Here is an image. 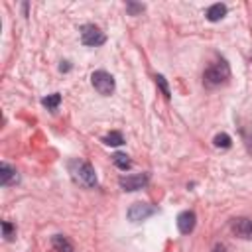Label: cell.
<instances>
[{"label": "cell", "mask_w": 252, "mask_h": 252, "mask_svg": "<svg viewBox=\"0 0 252 252\" xmlns=\"http://www.w3.org/2000/svg\"><path fill=\"white\" fill-rule=\"evenodd\" d=\"M67 169H69L71 177L79 185H83L87 189H93L96 185V173H94V167L89 161H85V159H71L67 163Z\"/></svg>", "instance_id": "cell-1"}, {"label": "cell", "mask_w": 252, "mask_h": 252, "mask_svg": "<svg viewBox=\"0 0 252 252\" xmlns=\"http://www.w3.org/2000/svg\"><path fill=\"white\" fill-rule=\"evenodd\" d=\"M228 77H230V67H228V63H226L224 59H219V61L211 63V65L205 69V73H203V83L213 89V87L224 85V83L228 81Z\"/></svg>", "instance_id": "cell-2"}, {"label": "cell", "mask_w": 252, "mask_h": 252, "mask_svg": "<svg viewBox=\"0 0 252 252\" xmlns=\"http://www.w3.org/2000/svg\"><path fill=\"white\" fill-rule=\"evenodd\" d=\"M91 83H93V87H94V91L98 93V94H102V96H110L112 93H114V77L110 75V73H106V71H102V69H98V71H94L93 75H91Z\"/></svg>", "instance_id": "cell-3"}, {"label": "cell", "mask_w": 252, "mask_h": 252, "mask_svg": "<svg viewBox=\"0 0 252 252\" xmlns=\"http://www.w3.org/2000/svg\"><path fill=\"white\" fill-rule=\"evenodd\" d=\"M81 41L83 45H89V47H98L106 41V35L94 26V24H85L81 28Z\"/></svg>", "instance_id": "cell-4"}, {"label": "cell", "mask_w": 252, "mask_h": 252, "mask_svg": "<svg viewBox=\"0 0 252 252\" xmlns=\"http://www.w3.org/2000/svg\"><path fill=\"white\" fill-rule=\"evenodd\" d=\"M148 181H150V175L148 173H132V175H122L118 179V185L124 191H138V189L146 187Z\"/></svg>", "instance_id": "cell-5"}, {"label": "cell", "mask_w": 252, "mask_h": 252, "mask_svg": "<svg viewBox=\"0 0 252 252\" xmlns=\"http://www.w3.org/2000/svg\"><path fill=\"white\" fill-rule=\"evenodd\" d=\"M154 213H156V209H154L152 205L142 203V201H136V203H132L130 209H128V219H130L132 222H142V220H146L148 217H152Z\"/></svg>", "instance_id": "cell-6"}, {"label": "cell", "mask_w": 252, "mask_h": 252, "mask_svg": "<svg viewBox=\"0 0 252 252\" xmlns=\"http://www.w3.org/2000/svg\"><path fill=\"white\" fill-rule=\"evenodd\" d=\"M230 228H232V232H234L238 238L252 240V220H250V219L238 217V219H234V220H232Z\"/></svg>", "instance_id": "cell-7"}, {"label": "cell", "mask_w": 252, "mask_h": 252, "mask_svg": "<svg viewBox=\"0 0 252 252\" xmlns=\"http://www.w3.org/2000/svg\"><path fill=\"white\" fill-rule=\"evenodd\" d=\"M195 222H197V217H195L193 211H183V213L177 215V228H179L181 234H189V232H193Z\"/></svg>", "instance_id": "cell-8"}, {"label": "cell", "mask_w": 252, "mask_h": 252, "mask_svg": "<svg viewBox=\"0 0 252 252\" xmlns=\"http://www.w3.org/2000/svg\"><path fill=\"white\" fill-rule=\"evenodd\" d=\"M16 181H18V171H16V167H12L10 163L2 161V163H0V183H2L4 187H8V185H12V183H16Z\"/></svg>", "instance_id": "cell-9"}, {"label": "cell", "mask_w": 252, "mask_h": 252, "mask_svg": "<svg viewBox=\"0 0 252 252\" xmlns=\"http://www.w3.org/2000/svg\"><path fill=\"white\" fill-rule=\"evenodd\" d=\"M205 16H207V20H209V22H219V20H222V18L226 16V6H224V4H220V2L211 4V6L207 8Z\"/></svg>", "instance_id": "cell-10"}, {"label": "cell", "mask_w": 252, "mask_h": 252, "mask_svg": "<svg viewBox=\"0 0 252 252\" xmlns=\"http://www.w3.org/2000/svg\"><path fill=\"white\" fill-rule=\"evenodd\" d=\"M51 246L55 248V252H73V244L63 234H53L51 236Z\"/></svg>", "instance_id": "cell-11"}, {"label": "cell", "mask_w": 252, "mask_h": 252, "mask_svg": "<svg viewBox=\"0 0 252 252\" xmlns=\"http://www.w3.org/2000/svg\"><path fill=\"white\" fill-rule=\"evenodd\" d=\"M102 142H104L106 146H122V144H124V136H122V132L112 130V132H108V134L102 138Z\"/></svg>", "instance_id": "cell-12"}, {"label": "cell", "mask_w": 252, "mask_h": 252, "mask_svg": "<svg viewBox=\"0 0 252 252\" xmlns=\"http://www.w3.org/2000/svg\"><path fill=\"white\" fill-rule=\"evenodd\" d=\"M59 102H61V94H59V93H51V94H47V96L41 98V104H43L47 110H55V108L59 106Z\"/></svg>", "instance_id": "cell-13"}, {"label": "cell", "mask_w": 252, "mask_h": 252, "mask_svg": "<svg viewBox=\"0 0 252 252\" xmlns=\"http://www.w3.org/2000/svg\"><path fill=\"white\" fill-rule=\"evenodd\" d=\"M112 161H114V165H116L118 169H122V171H126V169L132 165L130 158H128L126 154H122V152H116V154L112 156Z\"/></svg>", "instance_id": "cell-14"}, {"label": "cell", "mask_w": 252, "mask_h": 252, "mask_svg": "<svg viewBox=\"0 0 252 252\" xmlns=\"http://www.w3.org/2000/svg\"><path fill=\"white\" fill-rule=\"evenodd\" d=\"M213 144H215L217 148H222V150H226V148H230V146H232V140H230V136H228V134L220 132V134H217V136L213 138Z\"/></svg>", "instance_id": "cell-15"}, {"label": "cell", "mask_w": 252, "mask_h": 252, "mask_svg": "<svg viewBox=\"0 0 252 252\" xmlns=\"http://www.w3.org/2000/svg\"><path fill=\"white\" fill-rule=\"evenodd\" d=\"M156 85L159 87V91L163 93V96H165V98H169V96H171L169 85H167V81H165V77H163V75H156Z\"/></svg>", "instance_id": "cell-16"}, {"label": "cell", "mask_w": 252, "mask_h": 252, "mask_svg": "<svg viewBox=\"0 0 252 252\" xmlns=\"http://www.w3.org/2000/svg\"><path fill=\"white\" fill-rule=\"evenodd\" d=\"M2 234L6 240H14V234H16V226L10 222V220H2Z\"/></svg>", "instance_id": "cell-17"}, {"label": "cell", "mask_w": 252, "mask_h": 252, "mask_svg": "<svg viewBox=\"0 0 252 252\" xmlns=\"http://www.w3.org/2000/svg\"><path fill=\"white\" fill-rule=\"evenodd\" d=\"M126 10L132 14V16H136L138 12H142L144 10V4H136V2H128L126 4Z\"/></svg>", "instance_id": "cell-18"}, {"label": "cell", "mask_w": 252, "mask_h": 252, "mask_svg": "<svg viewBox=\"0 0 252 252\" xmlns=\"http://www.w3.org/2000/svg\"><path fill=\"white\" fill-rule=\"evenodd\" d=\"M69 69H71L69 61H61V65H59V71H63V73H65V71H69Z\"/></svg>", "instance_id": "cell-19"}]
</instances>
